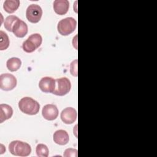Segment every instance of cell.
<instances>
[{
	"instance_id": "6da1fadb",
	"label": "cell",
	"mask_w": 157,
	"mask_h": 157,
	"mask_svg": "<svg viewBox=\"0 0 157 157\" xmlns=\"http://www.w3.org/2000/svg\"><path fill=\"white\" fill-rule=\"evenodd\" d=\"M18 107L24 113L33 115L37 114L40 109L37 101L30 97H24L18 102Z\"/></svg>"
},
{
	"instance_id": "7a4b0ae2",
	"label": "cell",
	"mask_w": 157,
	"mask_h": 157,
	"mask_svg": "<svg viewBox=\"0 0 157 157\" xmlns=\"http://www.w3.org/2000/svg\"><path fill=\"white\" fill-rule=\"evenodd\" d=\"M11 154L18 156H28L31 154V147L26 142L20 140L12 141L9 145Z\"/></svg>"
},
{
	"instance_id": "3957f363",
	"label": "cell",
	"mask_w": 157,
	"mask_h": 157,
	"mask_svg": "<svg viewBox=\"0 0 157 157\" xmlns=\"http://www.w3.org/2000/svg\"><path fill=\"white\" fill-rule=\"evenodd\" d=\"M77 26V21L72 17L61 20L57 25L58 33L62 36H68L74 32Z\"/></svg>"
},
{
	"instance_id": "277c9868",
	"label": "cell",
	"mask_w": 157,
	"mask_h": 157,
	"mask_svg": "<svg viewBox=\"0 0 157 157\" xmlns=\"http://www.w3.org/2000/svg\"><path fill=\"white\" fill-rule=\"evenodd\" d=\"M42 42V37L38 33L33 34L23 42L22 47L26 53H32L39 48Z\"/></svg>"
},
{
	"instance_id": "5b68a950",
	"label": "cell",
	"mask_w": 157,
	"mask_h": 157,
	"mask_svg": "<svg viewBox=\"0 0 157 157\" xmlns=\"http://www.w3.org/2000/svg\"><path fill=\"white\" fill-rule=\"evenodd\" d=\"M56 85L53 94L57 96H64L67 94L71 88V83L67 77H61L55 80Z\"/></svg>"
},
{
	"instance_id": "8992f818",
	"label": "cell",
	"mask_w": 157,
	"mask_h": 157,
	"mask_svg": "<svg viewBox=\"0 0 157 157\" xmlns=\"http://www.w3.org/2000/svg\"><path fill=\"white\" fill-rule=\"evenodd\" d=\"M42 15V9L40 6L35 4H30L26 11V16L29 21L33 23H38Z\"/></svg>"
},
{
	"instance_id": "52a82bcc",
	"label": "cell",
	"mask_w": 157,
	"mask_h": 157,
	"mask_svg": "<svg viewBox=\"0 0 157 157\" xmlns=\"http://www.w3.org/2000/svg\"><path fill=\"white\" fill-rule=\"evenodd\" d=\"M16 77L9 73L2 74L0 75V88L4 91H10L17 86Z\"/></svg>"
},
{
	"instance_id": "ba28073f",
	"label": "cell",
	"mask_w": 157,
	"mask_h": 157,
	"mask_svg": "<svg viewBox=\"0 0 157 157\" xmlns=\"http://www.w3.org/2000/svg\"><path fill=\"white\" fill-rule=\"evenodd\" d=\"M56 82L54 78L50 77H42L39 83V87L44 93H52L54 91Z\"/></svg>"
},
{
	"instance_id": "9c48e42d",
	"label": "cell",
	"mask_w": 157,
	"mask_h": 157,
	"mask_svg": "<svg viewBox=\"0 0 157 157\" xmlns=\"http://www.w3.org/2000/svg\"><path fill=\"white\" fill-rule=\"evenodd\" d=\"M60 117L62 121L65 124H72L76 120L77 113L74 108L66 107L62 110Z\"/></svg>"
},
{
	"instance_id": "30bf717a",
	"label": "cell",
	"mask_w": 157,
	"mask_h": 157,
	"mask_svg": "<svg viewBox=\"0 0 157 157\" xmlns=\"http://www.w3.org/2000/svg\"><path fill=\"white\" fill-rule=\"evenodd\" d=\"M43 117L49 121L55 120L58 116V109L57 107L52 104L44 105L42 110Z\"/></svg>"
},
{
	"instance_id": "8fae6325",
	"label": "cell",
	"mask_w": 157,
	"mask_h": 157,
	"mask_svg": "<svg viewBox=\"0 0 157 157\" xmlns=\"http://www.w3.org/2000/svg\"><path fill=\"white\" fill-rule=\"evenodd\" d=\"M28 28L26 23L20 18L16 21L12 29V32L15 36L20 38L25 37L28 33Z\"/></svg>"
},
{
	"instance_id": "7c38bea8",
	"label": "cell",
	"mask_w": 157,
	"mask_h": 157,
	"mask_svg": "<svg viewBox=\"0 0 157 157\" xmlns=\"http://www.w3.org/2000/svg\"><path fill=\"white\" fill-rule=\"evenodd\" d=\"M54 142L59 145H64L69 142V136L68 133L63 129L56 131L53 136Z\"/></svg>"
},
{
	"instance_id": "4fadbf2b",
	"label": "cell",
	"mask_w": 157,
	"mask_h": 157,
	"mask_svg": "<svg viewBox=\"0 0 157 157\" xmlns=\"http://www.w3.org/2000/svg\"><path fill=\"white\" fill-rule=\"evenodd\" d=\"M69 7V2L67 0H55L53 2L54 11L58 15L66 14Z\"/></svg>"
},
{
	"instance_id": "5bb4252c",
	"label": "cell",
	"mask_w": 157,
	"mask_h": 157,
	"mask_svg": "<svg viewBox=\"0 0 157 157\" xmlns=\"http://www.w3.org/2000/svg\"><path fill=\"white\" fill-rule=\"evenodd\" d=\"M13 115V109L12 107L7 104H1L0 105V123L10 118Z\"/></svg>"
},
{
	"instance_id": "9a60e30c",
	"label": "cell",
	"mask_w": 157,
	"mask_h": 157,
	"mask_svg": "<svg viewBox=\"0 0 157 157\" xmlns=\"http://www.w3.org/2000/svg\"><path fill=\"white\" fill-rule=\"evenodd\" d=\"M20 4L19 0H6L4 2L3 8L7 13H12L18 9Z\"/></svg>"
},
{
	"instance_id": "2e32d148",
	"label": "cell",
	"mask_w": 157,
	"mask_h": 157,
	"mask_svg": "<svg viewBox=\"0 0 157 157\" xmlns=\"http://www.w3.org/2000/svg\"><path fill=\"white\" fill-rule=\"evenodd\" d=\"M21 65V61L17 57H12L9 59L6 62L7 68L11 72L17 71L20 69Z\"/></svg>"
},
{
	"instance_id": "e0dca14e",
	"label": "cell",
	"mask_w": 157,
	"mask_h": 157,
	"mask_svg": "<svg viewBox=\"0 0 157 157\" xmlns=\"http://www.w3.org/2000/svg\"><path fill=\"white\" fill-rule=\"evenodd\" d=\"M18 19H19V18L15 15L7 16L6 18V19L4 20V28H6V29H7L8 31H10V32L12 31L13 27L14 25L15 24L16 21Z\"/></svg>"
},
{
	"instance_id": "ac0fdd59",
	"label": "cell",
	"mask_w": 157,
	"mask_h": 157,
	"mask_svg": "<svg viewBox=\"0 0 157 157\" xmlns=\"http://www.w3.org/2000/svg\"><path fill=\"white\" fill-rule=\"evenodd\" d=\"M36 152L39 157H47L49 154V150L47 146L43 144H39L36 146Z\"/></svg>"
},
{
	"instance_id": "d6986e66",
	"label": "cell",
	"mask_w": 157,
	"mask_h": 157,
	"mask_svg": "<svg viewBox=\"0 0 157 157\" xmlns=\"http://www.w3.org/2000/svg\"><path fill=\"white\" fill-rule=\"evenodd\" d=\"M0 50H4L7 49L9 46V39L7 34L3 31H0Z\"/></svg>"
},
{
	"instance_id": "ffe728a7",
	"label": "cell",
	"mask_w": 157,
	"mask_h": 157,
	"mask_svg": "<svg viewBox=\"0 0 157 157\" xmlns=\"http://www.w3.org/2000/svg\"><path fill=\"white\" fill-rule=\"evenodd\" d=\"M64 156L74 157L77 156V150L74 148H67L64 151Z\"/></svg>"
},
{
	"instance_id": "44dd1931",
	"label": "cell",
	"mask_w": 157,
	"mask_h": 157,
	"mask_svg": "<svg viewBox=\"0 0 157 157\" xmlns=\"http://www.w3.org/2000/svg\"><path fill=\"white\" fill-rule=\"evenodd\" d=\"M71 73L74 76H77V59L73 61L71 64Z\"/></svg>"
}]
</instances>
